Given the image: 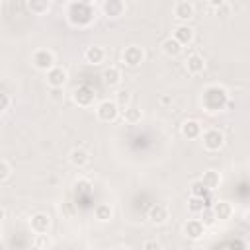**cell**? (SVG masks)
Returning a JSON list of instances; mask_svg holds the SVG:
<instances>
[{
    "instance_id": "1",
    "label": "cell",
    "mask_w": 250,
    "mask_h": 250,
    "mask_svg": "<svg viewBox=\"0 0 250 250\" xmlns=\"http://www.w3.org/2000/svg\"><path fill=\"white\" fill-rule=\"evenodd\" d=\"M201 105H203V109L207 113L223 111L229 105V92L219 84L207 86L203 90V94H201Z\"/></svg>"
},
{
    "instance_id": "2",
    "label": "cell",
    "mask_w": 250,
    "mask_h": 250,
    "mask_svg": "<svg viewBox=\"0 0 250 250\" xmlns=\"http://www.w3.org/2000/svg\"><path fill=\"white\" fill-rule=\"evenodd\" d=\"M68 23L74 27H86L96 18V8L90 2H70L66 10Z\"/></svg>"
},
{
    "instance_id": "3",
    "label": "cell",
    "mask_w": 250,
    "mask_h": 250,
    "mask_svg": "<svg viewBox=\"0 0 250 250\" xmlns=\"http://www.w3.org/2000/svg\"><path fill=\"white\" fill-rule=\"evenodd\" d=\"M96 115H98L100 121H104V123H111V121H115V119L119 117V107L115 105L113 100H104V102L98 104V107H96Z\"/></svg>"
},
{
    "instance_id": "4",
    "label": "cell",
    "mask_w": 250,
    "mask_h": 250,
    "mask_svg": "<svg viewBox=\"0 0 250 250\" xmlns=\"http://www.w3.org/2000/svg\"><path fill=\"white\" fill-rule=\"evenodd\" d=\"M201 143H203L205 150L215 152V150H219L225 145V135L219 129H209V131L201 133Z\"/></svg>"
},
{
    "instance_id": "5",
    "label": "cell",
    "mask_w": 250,
    "mask_h": 250,
    "mask_svg": "<svg viewBox=\"0 0 250 250\" xmlns=\"http://www.w3.org/2000/svg\"><path fill=\"white\" fill-rule=\"evenodd\" d=\"M31 62L35 68L39 70H51L55 66V55L49 51V49H37L33 55H31Z\"/></svg>"
},
{
    "instance_id": "6",
    "label": "cell",
    "mask_w": 250,
    "mask_h": 250,
    "mask_svg": "<svg viewBox=\"0 0 250 250\" xmlns=\"http://www.w3.org/2000/svg\"><path fill=\"white\" fill-rule=\"evenodd\" d=\"M121 59H123V62H125L127 66L135 68V66H139V64L145 61V51H143V47H139V45H129V47H125Z\"/></svg>"
},
{
    "instance_id": "7",
    "label": "cell",
    "mask_w": 250,
    "mask_h": 250,
    "mask_svg": "<svg viewBox=\"0 0 250 250\" xmlns=\"http://www.w3.org/2000/svg\"><path fill=\"white\" fill-rule=\"evenodd\" d=\"M72 100H74V104L80 105V107H90V105L94 104V100H96V94H94V90L88 88V86H78V88L74 90V94H72Z\"/></svg>"
},
{
    "instance_id": "8",
    "label": "cell",
    "mask_w": 250,
    "mask_h": 250,
    "mask_svg": "<svg viewBox=\"0 0 250 250\" xmlns=\"http://www.w3.org/2000/svg\"><path fill=\"white\" fill-rule=\"evenodd\" d=\"M29 227L35 234H47L51 229V217L47 213H35L29 219Z\"/></svg>"
},
{
    "instance_id": "9",
    "label": "cell",
    "mask_w": 250,
    "mask_h": 250,
    "mask_svg": "<svg viewBox=\"0 0 250 250\" xmlns=\"http://www.w3.org/2000/svg\"><path fill=\"white\" fill-rule=\"evenodd\" d=\"M195 16V6L188 0H180L174 4V18L180 21H189Z\"/></svg>"
},
{
    "instance_id": "10",
    "label": "cell",
    "mask_w": 250,
    "mask_h": 250,
    "mask_svg": "<svg viewBox=\"0 0 250 250\" xmlns=\"http://www.w3.org/2000/svg\"><path fill=\"white\" fill-rule=\"evenodd\" d=\"M68 80V74L62 66H53L51 70H47V84L51 88H62Z\"/></svg>"
},
{
    "instance_id": "11",
    "label": "cell",
    "mask_w": 250,
    "mask_h": 250,
    "mask_svg": "<svg viewBox=\"0 0 250 250\" xmlns=\"http://www.w3.org/2000/svg\"><path fill=\"white\" fill-rule=\"evenodd\" d=\"M148 221L152 225H164L168 221V207L164 203H152L148 209Z\"/></svg>"
},
{
    "instance_id": "12",
    "label": "cell",
    "mask_w": 250,
    "mask_h": 250,
    "mask_svg": "<svg viewBox=\"0 0 250 250\" xmlns=\"http://www.w3.org/2000/svg\"><path fill=\"white\" fill-rule=\"evenodd\" d=\"M184 234H186L189 240H199V238L205 234V227L201 225L199 219H189V221H186V225H184Z\"/></svg>"
},
{
    "instance_id": "13",
    "label": "cell",
    "mask_w": 250,
    "mask_h": 250,
    "mask_svg": "<svg viewBox=\"0 0 250 250\" xmlns=\"http://www.w3.org/2000/svg\"><path fill=\"white\" fill-rule=\"evenodd\" d=\"M172 39H176L182 47H184V45H189V43L193 41V29H191L188 23H180V25H176Z\"/></svg>"
},
{
    "instance_id": "14",
    "label": "cell",
    "mask_w": 250,
    "mask_h": 250,
    "mask_svg": "<svg viewBox=\"0 0 250 250\" xmlns=\"http://www.w3.org/2000/svg\"><path fill=\"white\" fill-rule=\"evenodd\" d=\"M68 160H70L72 166L84 168V166L90 162V152H88L86 148H82V146H76V148H72V150L68 152Z\"/></svg>"
},
{
    "instance_id": "15",
    "label": "cell",
    "mask_w": 250,
    "mask_h": 250,
    "mask_svg": "<svg viewBox=\"0 0 250 250\" xmlns=\"http://www.w3.org/2000/svg\"><path fill=\"white\" fill-rule=\"evenodd\" d=\"M102 10H104V14L107 18H119V16L125 14V2H121V0H105L102 4Z\"/></svg>"
},
{
    "instance_id": "16",
    "label": "cell",
    "mask_w": 250,
    "mask_h": 250,
    "mask_svg": "<svg viewBox=\"0 0 250 250\" xmlns=\"http://www.w3.org/2000/svg\"><path fill=\"white\" fill-rule=\"evenodd\" d=\"M84 59H86L88 64H102L105 61V51L100 45H92L84 51Z\"/></svg>"
},
{
    "instance_id": "17",
    "label": "cell",
    "mask_w": 250,
    "mask_h": 250,
    "mask_svg": "<svg viewBox=\"0 0 250 250\" xmlns=\"http://www.w3.org/2000/svg\"><path fill=\"white\" fill-rule=\"evenodd\" d=\"M211 211H213L217 221H229L232 217V205L229 201H215Z\"/></svg>"
},
{
    "instance_id": "18",
    "label": "cell",
    "mask_w": 250,
    "mask_h": 250,
    "mask_svg": "<svg viewBox=\"0 0 250 250\" xmlns=\"http://www.w3.org/2000/svg\"><path fill=\"white\" fill-rule=\"evenodd\" d=\"M199 182L203 184V188H205L207 191H213V189H217V188L221 186V174H219L217 170H205Z\"/></svg>"
},
{
    "instance_id": "19",
    "label": "cell",
    "mask_w": 250,
    "mask_h": 250,
    "mask_svg": "<svg viewBox=\"0 0 250 250\" xmlns=\"http://www.w3.org/2000/svg\"><path fill=\"white\" fill-rule=\"evenodd\" d=\"M182 135L186 139H199L201 137V123L197 119H188L182 123Z\"/></svg>"
},
{
    "instance_id": "20",
    "label": "cell",
    "mask_w": 250,
    "mask_h": 250,
    "mask_svg": "<svg viewBox=\"0 0 250 250\" xmlns=\"http://www.w3.org/2000/svg\"><path fill=\"white\" fill-rule=\"evenodd\" d=\"M186 68H188L189 74H199V72H203V70H205V61H203V57L197 55V53H191V55L186 59Z\"/></svg>"
},
{
    "instance_id": "21",
    "label": "cell",
    "mask_w": 250,
    "mask_h": 250,
    "mask_svg": "<svg viewBox=\"0 0 250 250\" xmlns=\"http://www.w3.org/2000/svg\"><path fill=\"white\" fill-rule=\"evenodd\" d=\"M160 49H162V53L168 55V57H178V55L182 53V45H180L176 39H172V37L164 39L162 45H160Z\"/></svg>"
},
{
    "instance_id": "22",
    "label": "cell",
    "mask_w": 250,
    "mask_h": 250,
    "mask_svg": "<svg viewBox=\"0 0 250 250\" xmlns=\"http://www.w3.org/2000/svg\"><path fill=\"white\" fill-rule=\"evenodd\" d=\"M94 217H96L98 221H102V223H107V221L113 217L111 205H109V203H98V205L94 207Z\"/></svg>"
},
{
    "instance_id": "23",
    "label": "cell",
    "mask_w": 250,
    "mask_h": 250,
    "mask_svg": "<svg viewBox=\"0 0 250 250\" xmlns=\"http://www.w3.org/2000/svg\"><path fill=\"white\" fill-rule=\"evenodd\" d=\"M102 78H104V82H105L107 86H117V84L121 82V70H119L117 66H109V68L104 70Z\"/></svg>"
},
{
    "instance_id": "24",
    "label": "cell",
    "mask_w": 250,
    "mask_h": 250,
    "mask_svg": "<svg viewBox=\"0 0 250 250\" xmlns=\"http://www.w3.org/2000/svg\"><path fill=\"white\" fill-rule=\"evenodd\" d=\"M27 10L35 16H43L51 10V4L47 0H31V2H27Z\"/></svg>"
},
{
    "instance_id": "25",
    "label": "cell",
    "mask_w": 250,
    "mask_h": 250,
    "mask_svg": "<svg viewBox=\"0 0 250 250\" xmlns=\"http://www.w3.org/2000/svg\"><path fill=\"white\" fill-rule=\"evenodd\" d=\"M143 119V111L139 109V107H135V105H129L127 109H123V121L125 123H129V125H135V123H139Z\"/></svg>"
},
{
    "instance_id": "26",
    "label": "cell",
    "mask_w": 250,
    "mask_h": 250,
    "mask_svg": "<svg viewBox=\"0 0 250 250\" xmlns=\"http://www.w3.org/2000/svg\"><path fill=\"white\" fill-rule=\"evenodd\" d=\"M113 102H115V105H117L119 109H127V107L131 105V92H129V90H119Z\"/></svg>"
},
{
    "instance_id": "27",
    "label": "cell",
    "mask_w": 250,
    "mask_h": 250,
    "mask_svg": "<svg viewBox=\"0 0 250 250\" xmlns=\"http://www.w3.org/2000/svg\"><path fill=\"white\" fill-rule=\"evenodd\" d=\"M205 207H207V203H205L203 197H193V195H191V197L188 199V209H189L191 213H201Z\"/></svg>"
},
{
    "instance_id": "28",
    "label": "cell",
    "mask_w": 250,
    "mask_h": 250,
    "mask_svg": "<svg viewBox=\"0 0 250 250\" xmlns=\"http://www.w3.org/2000/svg\"><path fill=\"white\" fill-rule=\"evenodd\" d=\"M201 225L207 229V227H213L215 223H217V219H215V215H213V211H211V207H205L203 211H201Z\"/></svg>"
},
{
    "instance_id": "29",
    "label": "cell",
    "mask_w": 250,
    "mask_h": 250,
    "mask_svg": "<svg viewBox=\"0 0 250 250\" xmlns=\"http://www.w3.org/2000/svg\"><path fill=\"white\" fill-rule=\"evenodd\" d=\"M189 193H191L193 197H203V199H205L207 189L203 188V184H201L199 180H195V182H191V186H189Z\"/></svg>"
},
{
    "instance_id": "30",
    "label": "cell",
    "mask_w": 250,
    "mask_h": 250,
    "mask_svg": "<svg viewBox=\"0 0 250 250\" xmlns=\"http://www.w3.org/2000/svg\"><path fill=\"white\" fill-rule=\"evenodd\" d=\"M10 174H12V168H10V164H8L6 160H0V182L8 180V178H10Z\"/></svg>"
},
{
    "instance_id": "31",
    "label": "cell",
    "mask_w": 250,
    "mask_h": 250,
    "mask_svg": "<svg viewBox=\"0 0 250 250\" xmlns=\"http://www.w3.org/2000/svg\"><path fill=\"white\" fill-rule=\"evenodd\" d=\"M143 250H162V244L158 240H154V238H148V240H145Z\"/></svg>"
},
{
    "instance_id": "32",
    "label": "cell",
    "mask_w": 250,
    "mask_h": 250,
    "mask_svg": "<svg viewBox=\"0 0 250 250\" xmlns=\"http://www.w3.org/2000/svg\"><path fill=\"white\" fill-rule=\"evenodd\" d=\"M8 107H10V96L0 92V111H6Z\"/></svg>"
},
{
    "instance_id": "33",
    "label": "cell",
    "mask_w": 250,
    "mask_h": 250,
    "mask_svg": "<svg viewBox=\"0 0 250 250\" xmlns=\"http://www.w3.org/2000/svg\"><path fill=\"white\" fill-rule=\"evenodd\" d=\"M160 104H162V105L172 104V96H160Z\"/></svg>"
},
{
    "instance_id": "34",
    "label": "cell",
    "mask_w": 250,
    "mask_h": 250,
    "mask_svg": "<svg viewBox=\"0 0 250 250\" xmlns=\"http://www.w3.org/2000/svg\"><path fill=\"white\" fill-rule=\"evenodd\" d=\"M4 217H6V211H4V209H2V207H0V223H2V221H4Z\"/></svg>"
},
{
    "instance_id": "35",
    "label": "cell",
    "mask_w": 250,
    "mask_h": 250,
    "mask_svg": "<svg viewBox=\"0 0 250 250\" xmlns=\"http://www.w3.org/2000/svg\"><path fill=\"white\" fill-rule=\"evenodd\" d=\"M27 250H45V248H41V246H37V244H33V246H29Z\"/></svg>"
},
{
    "instance_id": "36",
    "label": "cell",
    "mask_w": 250,
    "mask_h": 250,
    "mask_svg": "<svg viewBox=\"0 0 250 250\" xmlns=\"http://www.w3.org/2000/svg\"><path fill=\"white\" fill-rule=\"evenodd\" d=\"M115 250H125V248H115Z\"/></svg>"
}]
</instances>
